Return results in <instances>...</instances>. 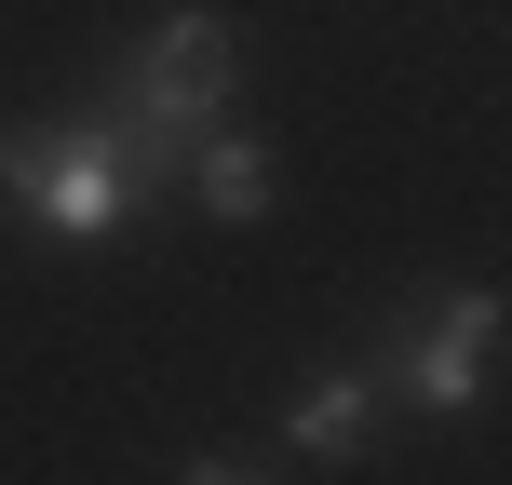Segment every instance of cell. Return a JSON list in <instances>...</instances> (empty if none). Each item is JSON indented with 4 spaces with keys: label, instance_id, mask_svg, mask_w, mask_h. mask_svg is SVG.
Masks as SVG:
<instances>
[{
    "label": "cell",
    "instance_id": "1",
    "mask_svg": "<svg viewBox=\"0 0 512 485\" xmlns=\"http://www.w3.org/2000/svg\"><path fill=\"white\" fill-rule=\"evenodd\" d=\"M230 68H243L230 14H162L149 41L108 68V95L81 108V122H95L108 149L135 162V189H176V162L203 149L216 122H230Z\"/></svg>",
    "mask_w": 512,
    "mask_h": 485
},
{
    "label": "cell",
    "instance_id": "2",
    "mask_svg": "<svg viewBox=\"0 0 512 485\" xmlns=\"http://www.w3.org/2000/svg\"><path fill=\"white\" fill-rule=\"evenodd\" d=\"M0 203L41 216L54 243H122L149 189H135V162L95 122H27V135H0Z\"/></svg>",
    "mask_w": 512,
    "mask_h": 485
},
{
    "label": "cell",
    "instance_id": "3",
    "mask_svg": "<svg viewBox=\"0 0 512 485\" xmlns=\"http://www.w3.org/2000/svg\"><path fill=\"white\" fill-rule=\"evenodd\" d=\"M378 405H418V418H472L499 378V297L486 283H445V297H418L405 324L378 337Z\"/></svg>",
    "mask_w": 512,
    "mask_h": 485
},
{
    "label": "cell",
    "instance_id": "4",
    "mask_svg": "<svg viewBox=\"0 0 512 485\" xmlns=\"http://www.w3.org/2000/svg\"><path fill=\"white\" fill-rule=\"evenodd\" d=\"M283 445L324 472H351L364 445H378V378L364 364H337V378H297V405H283Z\"/></svg>",
    "mask_w": 512,
    "mask_h": 485
},
{
    "label": "cell",
    "instance_id": "5",
    "mask_svg": "<svg viewBox=\"0 0 512 485\" xmlns=\"http://www.w3.org/2000/svg\"><path fill=\"white\" fill-rule=\"evenodd\" d=\"M176 189H189V203H203V216H230V230H256V216H270V149H256L243 122H216L203 149L176 162Z\"/></svg>",
    "mask_w": 512,
    "mask_h": 485
},
{
    "label": "cell",
    "instance_id": "6",
    "mask_svg": "<svg viewBox=\"0 0 512 485\" xmlns=\"http://www.w3.org/2000/svg\"><path fill=\"white\" fill-rule=\"evenodd\" d=\"M176 485H283V472H256V459H189Z\"/></svg>",
    "mask_w": 512,
    "mask_h": 485
}]
</instances>
